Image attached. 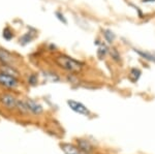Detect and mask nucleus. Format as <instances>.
Listing matches in <instances>:
<instances>
[{
    "label": "nucleus",
    "instance_id": "f257e3e1",
    "mask_svg": "<svg viewBox=\"0 0 155 154\" xmlns=\"http://www.w3.org/2000/svg\"><path fill=\"white\" fill-rule=\"evenodd\" d=\"M55 62L61 68L65 69L67 71H71V73H79L83 68V64L81 62L77 61L76 59L65 55L57 56L56 59H55Z\"/></svg>",
    "mask_w": 155,
    "mask_h": 154
},
{
    "label": "nucleus",
    "instance_id": "f03ea898",
    "mask_svg": "<svg viewBox=\"0 0 155 154\" xmlns=\"http://www.w3.org/2000/svg\"><path fill=\"white\" fill-rule=\"evenodd\" d=\"M67 105L69 108L71 109L74 112L80 114V115H84V116H89L90 115V111L86 106L83 105L82 103L77 100H72V99H68L67 100Z\"/></svg>",
    "mask_w": 155,
    "mask_h": 154
},
{
    "label": "nucleus",
    "instance_id": "7ed1b4c3",
    "mask_svg": "<svg viewBox=\"0 0 155 154\" xmlns=\"http://www.w3.org/2000/svg\"><path fill=\"white\" fill-rule=\"evenodd\" d=\"M0 85L6 87V88L14 89L18 86V80L16 79V77L1 73L0 74Z\"/></svg>",
    "mask_w": 155,
    "mask_h": 154
},
{
    "label": "nucleus",
    "instance_id": "20e7f679",
    "mask_svg": "<svg viewBox=\"0 0 155 154\" xmlns=\"http://www.w3.org/2000/svg\"><path fill=\"white\" fill-rule=\"evenodd\" d=\"M77 145L83 152L87 154L93 153L94 150H95V148H94V146L91 144V142H89L88 140H85V139H79V140L77 141Z\"/></svg>",
    "mask_w": 155,
    "mask_h": 154
},
{
    "label": "nucleus",
    "instance_id": "39448f33",
    "mask_svg": "<svg viewBox=\"0 0 155 154\" xmlns=\"http://www.w3.org/2000/svg\"><path fill=\"white\" fill-rule=\"evenodd\" d=\"M26 105H27L28 110L30 112H32L33 114H35V115H39V114H41L42 111H44L42 106L39 105V103H37L36 101L32 100V99H27Z\"/></svg>",
    "mask_w": 155,
    "mask_h": 154
},
{
    "label": "nucleus",
    "instance_id": "423d86ee",
    "mask_svg": "<svg viewBox=\"0 0 155 154\" xmlns=\"http://www.w3.org/2000/svg\"><path fill=\"white\" fill-rule=\"evenodd\" d=\"M1 103H3L4 106H6L7 109H14L17 108V103L18 101L16 100V98L12 95H8V94H5V95L1 96Z\"/></svg>",
    "mask_w": 155,
    "mask_h": 154
},
{
    "label": "nucleus",
    "instance_id": "0eeeda50",
    "mask_svg": "<svg viewBox=\"0 0 155 154\" xmlns=\"http://www.w3.org/2000/svg\"><path fill=\"white\" fill-rule=\"evenodd\" d=\"M61 148L63 150L64 154H87L83 152L78 146L71 145V144H62Z\"/></svg>",
    "mask_w": 155,
    "mask_h": 154
},
{
    "label": "nucleus",
    "instance_id": "6e6552de",
    "mask_svg": "<svg viewBox=\"0 0 155 154\" xmlns=\"http://www.w3.org/2000/svg\"><path fill=\"white\" fill-rule=\"evenodd\" d=\"M0 61H2L4 64H9L12 61V56L6 50L0 49Z\"/></svg>",
    "mask_w": 155,
    "mask_h": 154
},
{
    "label": "nucleus",
    "instance_id": "1a4fd4ad",
    "mask_svg": "<svg viewBox=\"0 0 155 154\" xmlns=\"http://www.w3.org/2000/svg\"><path fill=\"white\" fill-rule=\"evenodd\" d=\"M142 74V71L140 70L139 68L137 67H134L130 69V73H129V79L131 80V82H137V80L140 79V77H141Z\"/></svg>",
    "mask_w": 155,
    "mask_h": 154
},
{
    "label": "nucleus",
    "instance_id": "9d476101",
    "mask_svg": "<svg viewBox=\"0 0 155 154\" xmlns=\"http://www.w3.org/2000/svg\"><path fill=\"white\" fill-rule=\"evenodd\" d=\"M104 39H106L109 44H113L115 38H116L115 33L112 30H110V29H106V30H104Z\"/></svg>",
    "mask_w": 155,
    "mask_h": 154
},
{
    "label": "nucleus",
    "instance_id": "9b49d317",
    "mask_svg": "<svg viewBox=\"0 0 155 154\" xmlns=\"http://www.w3.org/2000/svg\"><path fill=\"white\" fill-rule=\"evenodd\" d=\"M134 52L139 54L141 57H143L144 59H146V60L151 61V62H155V56L153 55V54L147 53V52H143V51H140V50H137V49L134 50Z\"/></svg>",
    "mask_w": 155,
    "mask_h": 154
},
{
    "label": "nucleus",
    "instance_id": "f8f14e48",
    "mask_svg": "<svg viewBox=\"0 0 155 154\" xmlns=\"http://www.w3.org/2000/svg\"><path fill=\"white\" fill-rule=\"evenodd\" d=\"M107 51H109V48H107L106 44H101L98 50H97V56H98L99 58H104V57L106 56V54L107 53Z\"/></svg>",
    "mask_w": 155,
    "mask_h": 154
},
{
    "label": "nucleus",
    "instance_id": "ddd939ff",
    "mask_svg": "<svg viewBox=\"0 0 155 154\" xmlns=\"http://www.w3.org/2000/svg\"><path fill=\"white\" fill-rule=\"evenodd\" d=\"M109 52H110V54H111V57L114 59L115 61H117V62H119L120 61V54H119V52H118V50H117L116 48H111V49H109Z\"/></svg>",
    "mask_w": 155,
    "mask_h": 154
},
{
    "label": "nucleus",
    "instance_id": "4468645a",
    "mask_svg": "<svg viewBox=\"0 0 155 154\" xmlns=\"http://www.w3.org/2000/svg\"><path fill=\"white\" fill-rule=\"evenodd\" d=\"M2 70H3L4 74H11L12 77H17V74H18V71H17L16 69H14L12 67H11V66H7V65L2 67Z\"/></svg>",
    "mask_w": 155,
    "mask_h": 154
},
{
    "label": "nucleus",
    "instance_id": "2eb2a0df",
    "mask_svg": "<svg viewBox=\"0 0 155 154\" xmlns=\"http://www.w3.org/2000/svg\"><path fill=\"white\" fill-rule=\"evenodd\" d=\"M17 108H19V110L21 112H23V113H27L29 110L28 108H27V105H26V101H18V103H17Z\"/></svg>",
    "mask_w": 155,
    "mask_h": 154
},
{
    "label": "nucleus",
    "instance_id": "dca6fc26",
    "mask_svg": "<svg viewBox=\"0 0 155 154\" xmlns=\"http://www.w3.org/2000/svg\"><path fill=\"white\" fill-rule=\"evenodd\" d=\"M2 36H3L4 39H6V41H11L12 38V32L11 31V29L9 28H6L3 30V34H2Z\"/></svg>",
    "mask_w": 155,
    "mask_h": 154
},
{
    "label": "nucleus",
    "instance_id": "f3484780",
    "mask_svg": "<svg viewBox=\"0 0 155 154\" xmlns=\"http://www.w3.org/2000/svg\"><path fill=\"white\" fill-rule=\"evenodd\" d=\"M31 39H32V36L30 35V33L28 32V33H26L23 37H22L20 41H22V44H26L30 43V41H31Z\"/></svg>",
    "mask_w": 155,
    "mask_h": 154
},
{
    "label": "nucleus",
    "instance_id": "a211bd4d",
    "mask_svg": "<svg viewBox=\"0 0 155 154\" xmlns=\"http://www.w3.org/2000/svg\"><path fill=\"white\" fill-rule=\"evenodd\" d=\"M55 15H56L57 19H58L59 21H61L62 23H63V24H65V25L67 24V21H66V19L64 18V16H63V15L61 14V12H59V11H56V12H55Z\"/></svg>",
    "mask_w": 155,
    "mask_h": 154
},
{
    "label": "nucleus",
    "instance_id": "6ab92c4d",
    "mask_svg": "<svg viewBox=\"0 0 155 154\" xmlns=\"http://www.w3.org/2000/svg\"><path fill=\"white\" fill-rule=\"evenodd\" d=\"M36 82H37L36 76H35V74H32V76L29 78V83H30V84H32V85H34V84H35Z\"/></svg>",
    "mask_w": 155,
    "mask_h": 154
},
{
    "label": "nucleus",
    "instance_id": "aec40b11",
    "mask_svg": "<svg viewBox=\"0 0 155 154\" xmlns=\"http://www.w3.org/2000/svg\"><path fill=\"white\" fill-rule=\"evenodd\" d=\"M143 2H155V0H143Z\"/></svg>",
    "mask_w": 155,
    "mask_h": 154
}]
</instances>
